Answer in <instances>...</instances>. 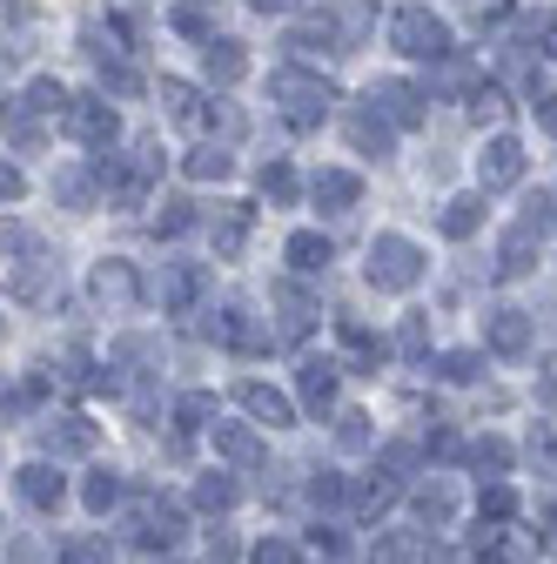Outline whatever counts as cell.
<instances>
[{"mask_svg": "<svg viewBox=\"0 0 557 564\" xmlns=\"http://www.w3.org/2000/svg\"><path fill=\"white\" fill-rule=\"evenodd\" d=\"M0 505H8L14 524L28 531H61L67 518H75V470H61L47 457H8V470H0Z\"/></svg>", "mask_w": 557, "mask_h": 564, "instance_id": "1", "label": "cell"}, {"mask_svg": "<svg viewBox=\"0 0 557 564\" xmlns=\"http://www.w3.org/2000/svg\"><path fill=\"white\" fill-rule=\"evenodd\" d=\"M28 451L47 457V464H61V470H81V464L108 457V423L88 403H54L47 416H34Z\"/></svg>", "mask_w": 557, "mask_h": 564, "instance_id": "2", "label": "cell"}, {"mask_svg": "<svg viewBox=\"0 0 557 564\" xmlns=\"http://www.w3.org/2000/svg\"><path fill=\"white\" fill-rule=\"evenodd\" d=\"M403 511H409V531H424V538H457L470 498L457 490V477L430 470V477H416V484L403 490Z\"/></svg>", "mask_w": 557, "mask_h": 564, "instance_id": "3", "label": "cell"}, {"mask_svg": "<svg viewBox=\"0 0 557 564\" xmlns=\"http://www.w3.org/2000/svg\"><path fill=\"white\" fill-rule=\"evenodd\" d=\"M128 484H134V470H128V464H114V457L81 464V470H75V518L108 531V524L128 511Z\"/></svg>", "mask_w": 557, "mask_h": 564, "instance_id": "4", "label": "cell"}, {"mask_svg": "<svg viewBox=\"0 0 557 564\" xmlns=\"http://www.w3.org/2000/svg\"><path fill=\"white\" fill-rule=\"evenodd\" d=\"M242 498H249V484L236 470H222V464H195L182 477V505H188L195 524H229L242 511Z\"/></svg>", "mask_w": 557, "mask_h": 564, "instance_id": "5", "label": "cell"}, {"mask_svg": "<svg viewBox=\"0 0 557 564\" xmlns=\"http://www.w3.org/2000/svg\"><path fill=\"white\" fill-rule=\"evenodd\" d=\"M269 95L283 101V121H290L296 134L323 128V115H329V101H336V88H329L323 75H303V67H275V75H269Z\"/></svg>", "mask_w": 557, "mask_h": 564, "instance_id": "6", "label": "cell"}, {"mask_svg": "<svg viewBox=\"0 0 557 564\" xmlns=\"http://www.w3.org/2000/svg\"><path fill=\"white\" fill-rule=\"evenodd\" d=\"M424 249H416L409 236H376L370 242V262H363V275H370V290L376 296H403V290H416L424 282Z\"/></svg>", "mask_w": 557, "mask_h": 564, "instance_id": "7", "label": "cell"}, {"mask_svg": "<svg viewBox=\"0 0 557 564\" xmlns=\"http://www.w3.org/2000/svg\"><path fill=\"white\" fill-rule=\"evenodd\" d=\"M201 444L216 451V464L236 470L242 484H249V477H269V437L255 431V423H242V416H216V431H208Z\"/></svg>", "mask_w": 557, "mask_h": 564, "instance_id": "8", "label": "cell"}, {"mask_svg": "<svg viewBox=\"0 0 557 564\" xmlns=\"http://www.w3.org/2000/svg\"><path fill=\"white\" fill-rule=\"evenodd\" d=\"M236 403H242V423H255L262 437H283V431H296V423H303L296 397L283 383H262V377H242L236 383Z\"/></svg>", "mask_w": 557, "mask_h": 564, "instance_id": "9", "label": "cell"}, {"mask_svg": "<svg viewBox=\"0 0 557 564\" xmlns=\"http://www.w3.org/2000/svg\"><path fill=\"white\" fill-rule=\"evenodd\" d=\"M201 336H208V343H222V349H236V357H262V349L275 343V329H269L249 303H222V310H208Z\"/></svg>", "mask_w": 557, "mask_h": 564, "instance_id": "10", "label": "cell"}, {"mask_svg": "<svg viewBox=\"0 0 557 564\" xmlns=\"http://www.w3.org/2000/svg\"><path fill=\"white\" fill-rule=\"evenodd\" d=\"M537 349V316L531 310H491L483 316V357H498V364H524Z\"/></svg>", "mask_w": 557, "mask_h": 564, "instance_id": "11", "label": "cell"}, {"mask_svg": "<svg viewBox=\"0 0 557 564\" xmlns=\"http://www.w3.org/2000/svg\"><path fill=\"white\" fill-rule=\"evenodd\" d=\"M390 41H396L409 61H444V54H450V21L430 14V8H403V14L390 21Z\"/></svg>", "mask_w": 557, "mask_h": 564, "instance_id": "12", "label": "cell"}, {"mask_svg": "<svg viewBox=\"0 0 557 564\" xmlns=\"http://www.w3.org/2000/svg\"><path fill=\"white\" fill-rule=\"evenodd\" d=\"M290 397H296V410H303V416H336V397H342V364H336V357H303V364H296Z\"/></svg>", "mask_w": 557, "mask_h": 564, "instance_id": "13", "label": "cell"}, {"mask_svg": "<svg viewBox=\"0 0 557 564\" xmlns=\"http://www.w3.org/2000/svg\"><path fill=\"white\" fill-rule=\"evenodd\" d=\"M350 490H357V477L342 464H316L309 477H296V498L309 505V518H350Z\"/></svg>", "mask_w": 557, "mask_h": 564, "instance_id": "14", "label": "cell"}, {"mask_svg": "<svg viewBox=\"0 0 557 564\" xmlns=\"http://www.w3.org/2000/svg\"><path fill=\"white\" fill-rule=\"evenodd\" d=\"M88 296L108 310V316H121V310H134L149 290H142V275H134V262L128 256H101L95 262V275H88Z\"/></svg>", "mask_w": 557, "mask_h": 564, "instance_id": "15", "label": "cell"}, {"mask_svg": "<svg viewBox=\"0 0 557 564\" xmlns=\"http://www.w3.org/2000/svg\"><path fill=\"white\" fill-rule=\"evenodd\" d=\"M517 444L511 437H498V431H483V437H463V464H457V477H477V484H498V477H517Z\"/></svg>", "mask_w": 557, "mask_h": 564, "instance_id": "16", "label": "cell"}, {"mask_svg": "<svg viewBox=\"0 0 557 564\" xmlns=\"http://www.w3.org/2000/svg\"><path fill=\"white\" fill-rule=\"evenodd\" d=\"M524 490L511 484V477H498V484H477V498H470V518H477V531H517L524 524Z\"/></svg>", "mask_w": 557, "mask_h": 564, "instance_id": "17", "label": "cell"}, {"mask_svg": "<svg viewBox=\"0 0 557 564\" xmlns=\"http://www.w3.org/2000/svg\"><path fill=\"white\" fill-rule=\"evenodd\" d=\"M403 490H409V484H396L383 464H370V470L357 477V490H350V511H357L363 524H383L390 511H403Z\"/></svg>", "mask_w": 557, "mask_h": 564, "instance_id": "18", "label": "cell"}, {"mask_svg": "<svg viewBox=\"0 0 557 564\" xmlns=\"http://www.w3.org/2000/svg\"><path fill=\"white\" fill-rule=\"evenodd\" d=\"M269 303H275V343H303L309 329H316V303H309V290L303 282H275L269 290Z\"/></svg>", "mask_w": 557, "mask_h": 564, "instance_id": "19", "label": "cell"}, {"mask_svg": "<svg viewBox=\"0 0 557 564\" xmlns=\"http://www.w3.org/2000/svg\"><path fill=\"white\" fill-rule=\"evenodd\" d=\"M216 416H222V397L201 390V383H188V390L168 397V431H182V437H208V431H216Z\"/></svg>", "mask_w": 557, "mask_h": 564, "instance_id": "20", "label": "cell"}, {"mask_svg": "<svg viewBox=\"0 0 557 564\" xmlns=\"http://www.w3.org/2000/svg\"><path fill=\"white\" fill-rule=\"evenodd\" d=\"M67 128H75V141H88V149H101L108 155V141L121 134V115L101 101V95H75V101H67V115H61Z\"/></svg>", "mask_w": 557, "mask_h": 564, "instance_id": "21", "label": "cell"}, {"mask_svg": "<svg viewBox=\"0 0 557 564\" xmlns=\"http://www.w3.org/2000/svg\"><path fill=\"white\" fill-rule=\"evenodd\" d=\"M54 564H121L114 531L81 524V531H54Z\"/></svg>", "mask_w": 557, "mask_h": 564, "instance_id": "22", "label": "cell"}, {"mask_svg": "<svg viewBox=\"0 0 557 564\" xmlns=\"http://www.w3.org/2000/svg\"><path fill=\"white\" fill-rule=\"evenodd\" d=\"M329 444H336V457H376L383 431H376V416H370V410L342 403V410L329 416Z\"/></svg>", "mask_w": 557, "mask_h": 564, "instance_id": "23", "label": "cell"}, {"mask_svg": "<svg viewBox=\"0 0 557 564\" xmlns=\"http://www.w3.org/2000/svg\"><path fill=\"white\" fill-rule=\"evenodd\" d=\"M477 182H483V188H517V182H524V141H517V134H491V141H483Z\"/></svg>", "mask_w": 557, "mask_h": 564, "instance_id": "24", "label": "cell"}, {"mask_svg": "<svg viewBox=\"0 0 557 564\" xmlns=\"http://www.w3.org/2000/svg\"><path fill=\"white\" fill-rule=\"evenodd\" d=\"M424 557V531H409V524H376L363 538V564H416Z\"/></svg>", "mask_w": 557, "mask_h": 564, "instance_id": "25", "label": "cell"}, {"mask_svg": "<svg viewBox=\"0 0 557 564\" xmlns=\"http://www.w3.org/2000/svg\"><path fill=\"white\" fill-rule=\"evenodd\" d=\"M201 290H208V262H168L162 269V310L168 316H188L201 303Z\"/></svg>", "mask_w": 557, "mask_h": 564, "instance_id": "26", "label": "cell"}, {"mask_svg": "<svg viewBox=\"0 0 557 564\" xmlns=\"http://www.w3.org/2000/svg\"><path fill=\"white\" fill-rule=\"evenodd\" d=\"M370 108L390 121V128H416V121H424V88H409V82H376L370 88Z\"/></svg>", "mask_w": 557, "mask_h": 564, "instance_id": "27", "label": "cell"}, {"mask_svg": "<svg viewBox=\"0 0 557 564\" xmlns=\"http://www.w3.org/2000/svg\"><path fill=\"white\" fill-rule=\"evenodd\" d=\"M336 343H342V357H350L357 370H370V377H376V364L390 357V343H383L370 323H357V316H336ZM350 364H342V370H350Z\"/></svg>", "mask_w": 557, "mask_h": 564, "instance_id": "28", "label": "cell"}, {"mask_svg": "<svg viewBox=\"0 0 557 564\" xmlns=\"http://www.w3.org/2000/svg\"><path fill=\"white\" fill-rule=\"evenodd\" d=\"M350 149H357V155H376V162L396 149V128H390L370 101H363V108H350Z\"/></svg>", "mask_w": 557, "mask_h": 564, "instance_id": "29", "label": "cell"}, {"mask_svg": "<svg viewBox=\"0 0 557 564\" xmlns=\"http://www.w3.org/2000/svg\"><path fill=\"white\" fill-rule=\"evenodd\" d=\"M61 296V269L54 262H14V303H34V310H47Z\"/></svg>", "mask_w": 557, "mask_h": 564, "instance_id": "30", "label": "cell"}, {"mask_svg": "<svg viewBox=\"0 0 557 564\" xmlns=\"http://www.w3.org/2000/svg\"><path fill=\"white\" fill-rule=\"evenodd\" d=\"M309 195L329 208V216H350V208L363 202V175H350V169H323V175L309 182Z\"/></svg>", "mask_w": 557, "mask_h": 564, "instance_id": "31", "label": "cell"}, {"mask_svg": "<svg viewBox=\"0 0 557 564\" xmlns=\"http://www.w3.org/2000/svg\"><path fill=\"white\" fill-rule=\"evenodd\" d=\"M34 431V403L21 390V370H0V437H28Z\"/></svg>", "mask_w": 557, "mask_h": 564, "instance_id": "32", "label": "cell"}, {"mask_svg": "<svg viewBox=\"0 0 557 564\" xmlns=\"http://www.w3.org/2000/svg\"><path fill=\"white\" fill-rule=\"evenodd\" d=\"M201 75L216 82V88H236V82L249 75V54H242V41H201Z\"/></svg>", "mask_w": 557, "mask_h": 564, "instance_id": "33", "label": "cell"}, {"mask_svg": "<svg viewBox=\"0 0 557 564\" xmlns=\"http://www.w3.org/2000/svg\"><path fill=\"white\" fill-rule=\"evenodd\" d=\"M242 564H309V551H303L296 531H255L249 551H242Z\"/></svg>", "mask_w": 557, "mask_h": 564, "instance_id": "34", "label": "cell"}, {"mask_svg": "<svg viewBox=\"0 0 557 564\" xmlns=\"http://www.w3.org/2000/svg\"><path fill=\"white\" fill-rule=\"evenodd\" d=\"M329 28H336L342 54H350V47L376 28V0H329Z\"/></svg>", "mask_w": 557, "mask_h": 564, "instance_id": "35", "label": "cell"}, {"mask_svg": "<svg viewBox=\"0 0 557 564\" xmlns=\"http://www.w3.org/2000/svg\"><path fill=\"white\" fill-rule=\"evenodd\" d=\"M54 202L75 208V216H88V208L101 202V175H95V169H61V175H54Z\"/></svg>", "mask_w": 557, "mask_h": 564, "instance_id": "36", "label": "cell"}, {"mask_svg": "<svg viewBox=\"0 0 557 564\" xmlns=\"http://www.w3.org/2000/svg\"><path fill=\"white\" fill-rule=\"evenodd\" d=\"M283 256H290V269H296V275H323L336 249H329V236H316V229H296Z\"/></svg>", "mask_w": 557, "mask_h": 564, "instance_id": "37", "label": "cell"}, {"mask_svg": "<svg viewBox=\"0 0 557 564\" xmlns=\"http://www.w3.org/2000/svg\"><path fill=\"white\" fill-rule=\"evenodd\" d=\"M249 223H255V208H249V202H222V216H216V256H242Z\"/></svg>", "mask_w": 557, "mask_h": 564, "instance_id": "38", "label": "cell"}, {"mask_svg": "<svg viewBox=\"0 0 557 564\" xmlns=\"http://www.w3.org/2000/svg\"><path fill=\"white\" fill-rule=\"evenodd\" d=\"M531 256H537V236H531V229H511L491 275H498V282H517V275H531Z\"/></svg>", "mask_w": 557, "mask_h": 564, "instance_id": "39", "label": "cell"}, {"mask_svg": "<svg viewBox=\"0 0 557 564\" xmlns=\"http://www.w3.org/2000/svg\"><path fill=\"white\" fill-rule=\"evenodd\" d=\"M0 134H8L21 155L41 149V128H34V115H28V101H0Z\"/></svg>", "mask_w": 557, "mask_h": 564, "instance_id": "40", "label": "cell"}, {"mask_svg": "<svg viewBox=\"0 0 557 564\" xmlns=\"http://www.w3.org/2000/svg\"><path fill=\"white\" fill-rule=\"evenodd\" d=\"M477 223H483V195H457V202H444V236H450V242H470Z\"/></svg>", "mask_w": 557, "mask_h": 564, "instance_id": "41", "label": "cell"}, {"mask_svg": "<svg viewBox=\"0 0 557 564\" xmlns=\"http://www.w3.org/2000/svg\"><path fill=\"white\" fill-rule=\"evenodd\" d=\"M430 370H437V383H477L483 377V349H444Z\"/></svg>", "mask_w": 557, "mask_h": 564, "instance_id": "42", "label": "cell"}, {"mask_svg": "<svg viewBox=\"0 0 557 564\" xmlns=\"http://www.w3.org/2000/svg\"><path fill=\"white\" fill-rule=\"evenodd\" d=\"M290 47H296V54H316V47H323V54H342L329 14H323V21H296V28H290Z\"/></svg>", "mask_w": 557, "mask_h": 564, "instance_id": "43", "label": "cell"}, {"mask_svg": "<svg viewBox=\"0 0 557 564\" xmlns=\"http://www.w3.org/2000/svg\"><path fill=\"white\" fill-rule=\"evenodd\" d=\"M162 115H168L175 128H195V121H201V108H195V88L168 75V82H162Z\"/></svg>", "mask_w": 557, "mask_h": 564, "instance_id": "44", "label": "cell"}, {"mask_svg": "<svg viewBox=\"0 0 557 564\" xmlns=\"http://www.w3.org/2000/svg\"><path fill=\"white\" fill-rule=\"evenodd\" d=\"M390 349H396V357H409V364H416V357H430V316H424V310L403 316V329H396Z\"/></svg>", "mask_w": 557, "mask_h": 564, "instance_id": "45", "label": "cell"}, {"mask_svg": "<svg viewBox=\"0 0 557 564\" xmlns=\"http://www.w3.org/2000/svg\"><path fill=\"white\" fill-rule=\"evenodd\" d=\"M182 169H188V182H222V175L236 169V155H229V149H195Z\"/></svg>", "mask_w": 557, "mask_h": 564, "instance_id": "46", "label": "cell"}, {"mask_svg": "<svg viewBox=\"0 0 557 564\" xmlns=\"http://www.w3.org/2000/svg\"><path fill=\"white\" fill-rule=\"evenodd\" d=\"M21 101H28L34 115H67V101H75V95H67L61 82H47V75H41V82H28V95H21Z\"/></svg>", "mask_w": 557, "mask_h": 564, "instance_id": "47", "label": "cell"}, {"mask_svg": "<svg viewBox=\"0 0 557 564\" xmlns=\"http://www.w3.org/2000/svg\"><path fill=\"white\" fill-rule=\"evenodd\" d=\"M255 182H262V195H269V202H283V208L296 202V169H290V162H262V175H255Z\"/></svg>", "mask_w": 557, "mask_h": 564, "instance_id": "48", "label": "cell"}, {"mask_svg": "<svg viewBox=\"0 0 557 564\" xmlns=\"http://www.w3.org/2000/svg\"><path fill=\"white\" fill-rule=\"evenodd\" d=\"M201 216H195V202H162V216H155V236H188Z\"/></svg>", "mask_w": 557, "mask_h": 564, "instance_id": "49", "label": "cell"}, {"mask_svg": "<svg viewBox=\"0 0 557 564\" xmlns=\"http://www.w3.org/2000/svg\"><path fill=\"white\" fill-rule=\"evenodd\" d=\"M0 256H21V262H34V256H41V242H34L21 223H0Z\"/></svg>", "mask_w": 557, "mask_h": 564, "instance_id": "50", "label": "cell"}, {"mask_svg": "<svg viewBox=\"0 0 557 564\" xmlns=\"http://www.w3.org/2000/svg\"><path fill=\"white\" fill-rule=\"evenodd\" d=\"M470 115H477V121H498V115H504V95H498L491 82H483V88L470 95Z\"/></svg>", "mask_w": 557, "mask_h": 564, "instance_id": "51", "label": "cell"}, {"mask_svg": "<svg viewBox=\"0 0 557 564\" xmlns=\"http://www.w3.org/2000/svg\"><path fill=\"white\" fill-rule=\"evenodd\" d=\"M21 188H28L21 169H14V162H0V202H21Z\"/></svg>", "mask_w": 557, "mask_h": 564, "instance_id": "52", "label": "cell"}, {"mask_svg": "<svg viewBox=\"0 0 557 564\" xmlns=\"http://www.w3.org/2000/svg\"><path fill=\"white\" fill-rule=\"evenodd\" d=\"M531 108H537V128H544V134H557V95H537Z\"/></svg>", "mask_w": 557, "mask_h": 564, "instance_id": "53", "label": "cell"}, {"mask_svg": "<svg viewBox=\"0 0 557 564\" xmlns=\"http://www.w3.org/2000/svg\"><path fill=\"white\" fill-rule=\"evenodd\" d=\"M208 121H216V128H222V134H229V141H236V134H242V115H236V108H208Z\"/></svg>", "mask_w": 557, "mask_h": 564, "instance_id": "54", "label": "cell"}, {"mask_svg": "<svg viewBox=\"0 0 557 564\" xmlns=\"http://www.w3.org/2000/svg\"><path fill=\"white\" fill-rule=\"evenodd\" d=\"M175 28H182V34H208V28H201V8H182V14H175Z\"/></svg>", "mask_w": 557, "mask_h": 564, "instance_id": "55", "label": "cell"}, {"mask_svg": "<svg viewBox=\"0 0 557 564\" xmlns=\"http://www.w3.org/2000/svg\"><path fill=\"white\" fill-rule=\"evenodd\" d=\"M531 34H544V54L557 61V21H531Z\"/></svg>", "mask_w": 557, "mask_h": 564, "instance_id": "56", "label": "cell"}, {"mask_svg": "<svg viewBox=\"0 0 557 564\" xmlns=\"http://www.w3.org/2000/svg\"><path fill=\"white\" fill-rule=\"evenodd\" d=\"M255 14H296V0H249Z\"/></svg>", "mask_w": 557, "mask_h": 564, "instance_id": "57", "label": "cell"}, {"mask_svg": "<svg viewBox=\"0 0 557 564\" xmlns=\"http://www.w3.org/2000/svg\"><path fill=\"white\" fill-rule=\"evenodd\" d=\"M8 531H14V518H8V505H0V538H8Z\"/></svg>", "mask_w": 557, "mask_h": 564, "instance_id": "58", "label": "cell"}, {"mask_svg": "<svg viewBox=\"0 0 557 564\" xmlns=\"http://www.w3.org/2000/svg\"><path fill=\"white\" fill-rule=\"evenodd\" d=\"M0 336H8V316H0Z\"/></svg>", "mask_w": 557, "mask_h": 564, "instance_id": "59", "label": "cell"}, {"mask_svg": "<svg viewBox=\"0 0 557 564\" xmlns=\"http://www.w3.org/2000/svg\"><path fill=\"white\" fill-rule=\"evenodd\" d=\"M0 470H8V457H0Z\"/></svg>", "mask_w": 557, "mask_h": 564, "instance_id": "60", "label": "cell"}]
</instances>
